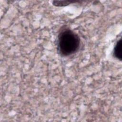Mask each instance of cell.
I'll return each mask as SVG.
<instances>
[{"mask_svg": "<svg viewBox=\"0 0 122 122\" xmlns=\"http://www.w3.org/2000/svg\"><path fill=\"white\" fill-rule=\"evenodd\" d=\"M113 56L120 60V61L122 60V40L121 38L119 40L114 48L113 52Z\"/></svg>", "mask_w": 122, "mask_h": 122, "instance_id": "7a4b0ae2", "label": "cell"}, {"mask_svg": "<svg viewBox=\"0 0 122 122\" xmlns=\"http://www.w3.org/2000/svg\"><path fill=\"white\" fill-rule=\"evenodd\" d=\"M76 2L77 1L73 0H54L52 1V4L57 7H63Z\"/></svg>", "mask_w": 122, "mask_h": 122, "instance_id": "3957f363", "label": "cell"}, {"mask_svg": "<svg viewBox=\"0 0 122 122\" xmlns=\"http://www.w3.org/2000/svg\"><path fill=\"white\" fill-rule=\"evenodd\" d=\"M80 39L79 36L69 29L61 30L58 36V50L64 56L71 55L79 50Z\"/></svg>", "mask_w": 122, "mask_h": 122, "instance_id": "6da1fadb", "label": "cell"}]
</instances>
